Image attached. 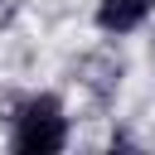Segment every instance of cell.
I'll use <instances>...</instances> for the list:
<instances>
[{"instance_id":"cell-1","label":"cell","mask_w":155,"mask_h":155,"mask_svg":"<svg viewBox=\"0 0 155 155\" xmlns=\"http://www.w3.org/2000/svg\"><path fill=\"white\" fill-rule=\"evenodd\" d=\"M63 140H68V121H63L58 97H29L15 116L10 145L19 155H53V150H63Z\"/></svg>"},{"instance_id":"cell-2","label":"cell","mask_w":155,"mask_h":155,"mask_svg":"<svg viewBox=\"0 0 155 155\" xmlns=\"http://www.w3.org/2000/svg\"><path fill=\"white\" fill-rule=\"evenodd\" d=\"M150 10H155V0H102L97 5V24L107 34H131Z\"/></svg>"}]
</instances>
